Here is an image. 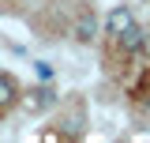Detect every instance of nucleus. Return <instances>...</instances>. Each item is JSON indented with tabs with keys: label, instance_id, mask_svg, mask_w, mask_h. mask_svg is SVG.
Listing matches in <instances>:
<instances>
[{
	"label": "nucleus",
	"instance_id": "obj_1",
	"mask_svg": "<svg viewBox=\"0 0 150 143\" xmlns=\"http://www.w3.org/2000/svg\"><path fill=\"white\" fill-rule=\"evenodd\" d=\"M56 102L53 87H34V90H19V106L23 113H45V109Z\"/></svg>",
	"mask_w": 150,
	"mask_h": 143
},
{
	"label": "nucleus",
	"instance_id": "obj_2",
	"mask_svg": "<svg viewBox=\"0 0 150 143\" xmlns=\"http://www.w3.org/2000/svg\"><path fill=\"white\" fill-rule=\"evenodd\" d=\"M116 41H120V49H124V53H143V49H146V30H143L139 23H131L128 30H120V34H116Z\"/></svg>",
	"mask_w": 150,
	"mask_h": 143
},
{
	"label": "nucleus",
	"instance_id": "obj_3",
	"mask_svg": "<svg viewBox=\"0 0 150 143\" xmlns=\"http://www.w3.org/2000/svg\"><path fill=\"white\" fill-rule=\"evenodd\" d=\"M94 38H98V15H94L90 8H83V11H79V19H75V41L90 45Z\"/></svg>",
	"mask_w": 150,
	"mask_h": 143
},
{
	"label": "nucleus",
	"instance_id": "obj_4",
	"mask_svg": "<svg viewBox=\"0 0 150 143\" xmlns=\"http://www.w3.org/2000/svg\"><path fill=\"white\" fill-rule=\"evenodd\" d=\"M131 23H135V15H131V8H128V4H116V8L109 11V19H105V30H109V34L116 38L120 30H128Z\"/></svg>",
	"mask_w": 150,
	"mask_h": 143
},
{
	"label": "nucleus",
	"instance_id": "obj_5",
	"mask_svg": "<svg viewBox=\"0 0 150 143\" xmlns=\"http://www.w3.org/2000/svg\"><path fill=\"white\" fill-rule=\"evenodd\" d=\"M11 102H19V83L11 75H0V109H8Z\"/></svg>",
	"mask_w": 150,
	"mask_h": 143
},
{
	"label": "nucleus",
	"instance_id": "obj_6",
	"mask_svg": "<svg viewBox=\"0 0 150 143\" xmlns=\"http://www.w3.org/2000/svg\"><path fill=\"white\" fill-rule=\"evenodd\" d=\"M34 72H38L41 83H53V75H56V68L49 64V60H34Z\"/></svg>",
	"mask_w": 150,
	"mask_h": 143
},
{
	"label": "nucleus",
	"instance_id": "obj_7",
	"mask_svg": "<svg viewBox=\"0 0 150 143\" xmlns=\"http://www.w3.org/2000/svg\"><path fill=\"white\" fill-rule=\"evenodd\" d=\"M0 4H4V0H0Z\"/></svg>",
	"mask_w": 150,
	"mask_h": 143
}]
</instances>
